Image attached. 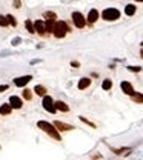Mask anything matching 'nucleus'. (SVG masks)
Masks as SVG:
<instances>
[{
	"instance_id": "obj_1",
	"label": "nucleus",
	"mask_w": 143,
	"mask_h": 160,
	"mask_svg": "<svg viewBox=\"0 0 143 160\" xmlns=\"http://www.w3.org/2000/svg\"><path fill=\"white\" fill-rule=\"evenodd\" d=\"M37 126H39V129H42L43 132H46V134L51 136L52 139H56V140H60L62 139L60 134H59V129L56 128V125H52V123L45 122V120H40V122H37Z\"/></svg>"
},
{
	"instance_id": "obj_2",
	"label": "nucleus",
	"mask_w": 143,
	"mask_h": 160,
	"mask_svg": "<svg viewBox=\"0 0 143 160\" xmlns=\"http://www.w3.org/2000/svg\"><path fill=\"white\" fill-rule=\"evenodd\" d=\"M68 31H69L68 25L65 22H62V20H57L56 25H54V31H52V34H54L57 39H63L65 35L68 34Z\"/></svg>"
},
{
	"instance_id": "obj_3",
	"label": "nucleus",
	"mask_w": 143,
	"mask_h": 160,
	"mask_svg": "<svg viewBox=\"0 0 143 160\" xmlns=\"http://www.w3.org/2000/svg\"><path fill=\"white\" fill-rule=\"evenodd\" d=\"M102 19L108 20V22L117 20V19H120V11L115 10V8H106V10L102 12Z\"/></svg>"
},
{
	"instance_id": "obj_4",
	"label": "nucleus",
	"mask_w": 143,
	"mask_h": 160,
	"mask_svg": "<svg viewBox=\"0 0 143 160\" xmlns=\"http://www.w3.org/2000/svg\"><path fill=\"white\" fill-rule=\"evenodd\" d=\"M43 108H45V111H48V112H51V114H54L56 111H57V108H56V105H54V100L51 99L49 95H43Z\"/></svg>"
},
{
	"instance_id": "obj_5",
	"label": "nucleus",
	"mask_w": 143,
	"mask_h": 160,
	"mask_svg": "<svg viewBox=\"0 0 143 160\" xmlns=\"http://www.w3.org/2000/svg\"><path fill=\"white\" fill-rule=\"evenodd\" d=\"M71 17H73V22H74V25L77 26V28L78 29H82V28H85V25H86V19H85V17H83V14L82 12H73V15H71Z\"/></svg>"
},
{
	"instance_id": "obj_6",
	"label": "nucleus",
	"mask_w": 143,
	"mask_h": 160,
	"mask_svg": "<svg viewBox=\"0 0 143 160\" xmlns=\"http://www.w3.org/2000/svg\"><path fill=\"white\" fill-rule=\"evenodd\" d=\"M34 28H35V32H39L40 35H46L48 34L46 23H45L43 20H35L34 22Z\"/></svg>"
},
{
	"instance_id": "obj_7",
	"label": "nucleus",
	"mask_w": 143,
	"mask_h": 160,
	"mask_svg": "<svg viewBox=\"0 0 143 160\" xmlns=\"http://www.w3.org/2000/svg\"><path fill=\"white\" fill-rule=\"evenodd\" d=\"M32 80V76H22V77H17V79H14V85L15 86H25V85H28L29 82Z\"/></svg>"
},
{
	"instance_id": "obj_8",
	"label": "nucleus",
	"mask_w": 143,
	"mask_h": 160,
	"mask_svg": "<svg viewBox=\"0 0 143 160\" xmlns=\"http://www.w3.org/2000/svg\"><path fill=\"white\" fill-rule=\"evenodd\" d=\"M120 88H122V91L125 94H128V95H134V94H136V91H134V88H132V85L129 82H122Z\"/></svg>"
},
{
	"instance_id": "obj_9",
	"label": "nucleus",
	"mask_w": 143,
	"mask_h": 160,
	"mask_svg": "<svg viewBox=\"0 0 143 160\" xmlns=\"http://www.w3.org/2000/svg\"><path fill=\"white\" fill-rule=\"evenodd\" d=\"M10 103H11V106H12L14 109H20L22 105H23L22 99H20V97H17V95H11L10 97Z\"/></svg>"
},
{
	"instance_id": "obj_10",
	"label": "nucleus",
	"mask_w": 143,
	"mask_h": 160,
	"mask_svg": "<svg viewBox=\"0 0 143 160\" xmlns=\"http://www.w3.org/2000/svg\"><path fill=\"white\" fill-rule=\"evenodd\" d=\"M97 19H99V11H97V10H91V11H89V14H88V23L92 25V23L97 22Z\"/></svg>"
},
{
	"instance_id": "obj_11",
	"label": "nucleus",
	"mask_w": 143,
	"mask_h": 160,
	"mask_svg": "<svg viewBox=\"0 0 143 160\" xmlns=\"http://www.w3.org/2000/svg\"><path fill=\"white\" fill-rule=\"evenodd\" d=\"M54 125L59 131H71V129H74V126H71L68 125V123H63V122H54Z\"/></svg>"
},
{
	"instance_id": "obj_12",
	"label": "nucleus",
	"mask_w": 143,
	"mask_h": 160,
	"mask_svg": "<svg viewBox=\"0 0 143 160\" xmlns=\"http://www.w3.org/2000/svg\"><path fill=\"white\" fill-rule=\"evenodd\" d=\"M54 105H56L57 111H62V112H68V111H69V106H68L65 102H62V100H57V102H54Z\"/></svg>"
},
{
	"instance_id": "obj_13",
	"label": "nucleus",
	"mask_w": 143,
	"mask_h": 160,
	"mask_svg": "<svg viewBox=\"0 0 143 160\" xmlns=\"http://www.w3.org/2000/svg\"><path fill=\"white\" fill-rule=\"evenodd\" d=\"M11 111H12L11 103H3V105H0V114H2V115H8Z\"/></svg>"
},
{
	"instance_id": "obj_14",
	"label": "nucleus",
	"mask_w": 143,
	"mask_h": 160,
	"mask_svg": "<svg viewBox=\"0 0 143 160\" xmlns=\"http://www.w3.org/2000/svg\"><path fill=\"white\" fill-rule=\"evenodd\" d=\"M91 85V79H88V77H83V79H80V82H78V90H86V88Z\"/></svg>"
},
{
	"instance_id": "obj_15",
	"label": "nucleus",
	"mask_w": 143,
	"mask_h": 160,
	"mask_svg": "<svg viewBox=\"0 0 143 160\" xmlns=\"http://www.w3.org/2000/svg\"><path fill=\"white\" fill-rule=\"evenodd\" d=\"M34 92L37 94V95H46V88L45 86H42V85H35V88H34Z\"/></svg>"
},
{
	"instance_id": "obj_16",
	"label": "nucleus",
	"mask_w": 143,
	"mask_h": 160,
	"mask_svg": "<svg viewBox=\"0 0 143 160\" xmlns=\"http://www.w3.org/2000/svg\"><path fill=\"white\" fill-rule=\"evenodd\" d=\"M136 10H137V8L134 5H126V6H125V14H126V15H134V14H136Z\"/></svg>"
},
{
	"instance_id": "obj_17",
	"label": "nucleus",
	"mask_w": 143,
	"mask_h": 160,
	"mask_svg": "<svg viewBox=\"0 0 143 160\" xmlns=\"http://www.w3.org/2000/svg\"><path fill=\"white\" fill-rule=\"evenodd\" d=\"M102 88H103L105 91H109L111 88H112V80H109V79L103 80V83H102Z\"/></svg>"
},
{
	"instance_id": "obj_18",
	"label": "nucleus",
	"mask_w": 143,
	"mask_h": 160,
	"mask_svg": "<svg viewBox=\"0 0 143 160\" xmlns=\"http://www.w3.org/2000/svg\"><path fill=\"white\" fill-rule=\"evenodd\" d=\"M25 26H26V29H28L31 34H34L35 32V28H34V23L31 22V20H25Z\"/></svg>"
},
{
	"instance_id": "obj_19",
	"label": "nucleus",
	"mask_w": 143,
	"mask_h": 160,
	"mask_svg": "<svg viewBox=\"0 0 143 160\" xmlns=\"http://www.w3.org/2000/svg\"><path fill=\"white\" fill-rule=\"evenodd\" d=\"M10 20H8V15H0V26H8Z\"/></svg>"
},
{
	"instance_id": "obj_20",
	"label": "nucleus",
	"mask_w": 143,
	"mask_h": 160,
	"mask_svg": "<svg viewBox=\"0 0 143 160\" xmlns=\"http://www.w3.org/2000/svg\"><path fill=\"white\" fill-rule=\"evenodd\" d=\"M23 99L25 100H31L32 99V91L31 90H25L23 91Z\"/></svg>"
},
{
	"instance_id": "obj_21",
	"label": "nucleus",
	"mask_w": 143,
	"mask_h": 160,
	"mask_svg": "<svg viewBox=\"0 0 143 160\" xmlns=\"http://www.w3.org/2000/svg\"><path fill=\"white\" fill-rule=\"evenodd\" d=\"M132 99L136 100V102H139V103H143V94H140V92H136L132 95Z\"/></svg>"
},
{
	"instance_id": "obj_22",
	"label": "nucleus",
	"mask_w": 143,
	"mask_h": 160,
	"mask_svg": "<svg viewBox=\"0 0 143 160\" xmlns=\"http://www.w3.org/2000/svg\"><path fill=\"white\" fill-rule=\"evenodd\" d=\"M45 19H52V20H57V17H56V14L52 12V11H49V12H45Z\"/></svg>"
},
{
	"instance_id": "obj_23",
	"label": "nucleus",
	"mask_w": 143,
	"mask_h": 160,
	"mask_svg": "<svg viewBox=\"0 0 143 160\" xmlns=\"http://www.w3.org/2000/svg\"><path fill=\"white\" fill-rule=\"evenodd\" d=\"M8 20H10V25H12V26H15V25H17L15 17H14V15H8Z\"/></svg>"
},
{
	"instance_id": "obj_24",
	"label": "nucleus",
	"mask_w": 143,
	"mask_h": 160,
	"mask_svg": "<svg viewBox=\"0 0 143 160\" xmlns=\"http://www.w3.org/2000/svg\"><path fill=\"white\" fill-rule=\"evenodd\" d=\"M80 120H82L83 123H86V125H89V126H92V128H95V125H94V123H91V122H89V120H86L85 117H80Z\"/></svg>"
},
{
	"instance_id": "obj_25",
	"label": "nucleus",
	"mask_w": 143,
	"mask_h": 160,
	"mask_svg": "<svg viewBox=\"0 0 143 160\" xmlns=\"http://www.w3.org/2000/svg\"><path fill=\"white\" fill-rule=\"evenodd\" d=\"M128 69H129V71H132V73H139V71H140V68H139V66H128Z\"/></svg>"
},
{
	"instance_id": "obj_26",
	"label": "nucleus",
	"mask_w": 143,
	"mask_h": 160,
	"mask_svg": "<svg viewBox=\"0 0 143 160\" xmlns=\"http://www.w3.org/2000/svg\"><path fill=\"white\" fill-rule=\"evenodd\" d=\"M20 6H22V2H20V0H14V8H17V10H19Z\"/></svg>"
},
{
	"instance_id": "obj_27",
	"label": "nucleus",
	"mask_w": 143,
	"mask_h": 160,
	"mask_svg": "<svg viewBox=\"0 0 143 160\" xmlns=\"http://www.w3.org/2000/svg\"><path fill=\"white\" fill-rule=\"evenodd\" d=\"M8 88H10V86H8V85H2V86H0V92H2V91H6Z\"/></svg>"
},
{
	"instance_id": "obj_28",
	"label": "nucleus",
	"mask_w": 143,
	"mask_h": 160,
	"mask_svg": "<svg viewBox=\"0 0 143 160\" xmlns=\"http://www.w3.org/2000/svg\"><path fill=\"white\" fill-rule=\"evenodd\" d=\"M71 66H74V68H78V66H80V63H78V62H71Z\"/></svg>"
},
{
	"instance_id": "obj_29",
	"label": "nucleus",
	"mask_w": 143,
	"mask_h": 160,
	"mask_svg": "<svg viewBox=\"0 0 143 160\" xmlns=\"http://www.w3.org/2000/svg\"><path fill=\"white\" fill-rule=\"evenodd\" d=\"M19 43H20V39H14L12 40V45H19Z\"/></svg>"
},
{
	"instance_id": "obj_30",
	"label": "nucleus",
	"mask_w": 143,
	"mask_h": 160,
	"mask_svg": "<svg viewBox=\"0 0 143 160\" xmlns=\"http://www.w3.org/2000/svg\"><path fill=\"white\" fill-rule=\"evenodd\" d=\"M140 57H142V59H143V49H142V51H140Z\"/></svg>"
},
{
	"instance_id": "obj_31",
	"label": "nucleus",
	"mask_w": 143,
	"mask_h": 160,
	"mask_svg": "<svg viewBox=\"0 0 143 160\" xmlns=\"http://www.w3.org/2000/svg\"><path fill=\"white\" fill-rule=\"evenodd\" d=\"M136 2H140V3H142V2H143V0H136Z\"/></svg>"
},
{
	"instance_id": "obj_32",
	"label": "nucleus",
	"mask_w": 143,
	"mask_h": 160,
	"mask_svg": "<svg viewBox=\"0 0 143 160\" xmlns=\"http://www.w3.org/2000/svg\"><path fill=\"white\" fill-rule=\"evenodd\" d=\"M142 46H143V42H142Z\"/></svg>"
}]
</instances>
